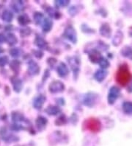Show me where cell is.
Instances as JSON below:
<instances>
[{
  "label": "cell",
  "instance_id": "30bf717a",
  "mask_svg": "<svg viewBox=\"0 0 132 146\" xmlns=\"http://www.w3.org/2000/svg\"><path fill=\"white\" fill-rule=\"evenodd\" d=\"M46 97L41 94V95H38L37 97L34 99L33 101V106L35 109H42L43 106L45 104V101H46Z\"/></svg>",
  "mask_w": 132,
  "mask_h": 146
},
{
  "label": "cell",
  "instance_id": "44dd1931",
  "mask_svg": "<svg viewBox=\"0 0 132 146\" xmlns=\"http://www.w3.org/2000/svg\"><path fill=\"white\" fill-rule=\"evenodd\" d=\"M2 19L3 21H6V22H11L13 19V13L9 10H5L2 13Z\"/></svg>",
  "mask_w": 132,
  "mask_h": 146
},
{
  "label": "cell",
  "instance_id": "cb8c5ba5",
  "mask_svg": "<svg viewBox=\"0 0 132 146\" xmlns=\"http://www.w3.org/2000/svg\"><path fill=\"white\" fill-rule=\"evenodd\" d=\"M18 21L21 26H26L29 23H30V19L26 14H21V16H18Z\"/></svg>",
  "mask_w": 132,
  "mask_h": 146
},
{
  "label": "cell",
  "instance_id": "6da1fadb",
  "mask_svg": "<svg viewBox=\"0 0 132 146\" xmlns=\"http://www.w3.org/2000/svg\"><path fill=\"white\" fill-rule=\"evenodd\" d=\"M131 78L132 75L129 72L128 66L126 65H121L118 69L116 75V80L118 84H120L123 86H125L130 82Z\"/></svg>",
  "mask_w": 132,
  "mask_h": 146
},
{
  "label": "cell",
  "instance_id": "5bb4252c",
  "mask_svg": "<svg viewBox=\"0 0 132 146\" xmlns=\"http://www.w3.org/2000/svg\"><path fill=\"white\" fill-rule=\"evenodd\" d=\"M69 72L68 68L66 66V64L64 63H60L59 66H57V73L60 77H65L68 75Z\"/></svg>",
  "mask_w": 132,
  "mask_h": 146
},
{
  "label": "cell",
  "instance_id": "2e32d148",
  "mask_svg": "<svg viewBox=\"0 0 132 146\" xmlns=\"http://www.w3.org/2000/svg\"><path fill=\"white\" fill-rule=\"evenodd\" d=\"M111 27H109L108 24H104V25L100 27V35L104 36V37H110V36H111Z\"/></svg>",
  "mask_w": 132,
  "mask_h": 146
},
{
  "label": "cell",
  "instance_id": "5b68a950",
  "mask_svg": "<svg viewBox=\"0 0 132 146\" xmlns=\"http://www.w3.org/2000/svg\"><path fill=\"white\" fill-rule=\"evenodd\" d=\"M97 98H98V95L95 93L93 92H89L86 94L83 99V103L86 106L91 107L94 106L95 103L97 102Z\"/></svg>",
  "mask_w": 132,
  "mask_h": 146
},
{
  "label": "cell",
  "instance_id": "4fadbf2b",
  "mask_svg": "<svg viewBox=\"0 0 132 146\" xmlns=\"http://www.w3.org/2000/svg\"><path fill=\"white\" fill-rule=\"evenodd\" d=\"M108 75V72L104 70H97L96 72L94 74V78L98 82H102L103 80L106 78Z\"/></svg>",
  "mask_w": 132,
  "mask_h": 146
},
{
  "label": "cell",
  "instance_id": "9a60e30c",
  "mask_svg": "<svg viewBox=\"0 0 132 146\" xmlns=\"http://www.w3.org/2000/svg\"><path fill=\"white\" fill-rule=\"evenodd\" d=\"M45 111L49 115L55 116L61 112V109H60V107L55 106H49L46 109Z\"/></svg>",
  "mask_w": 132,
  "mask_h": 146
},
{
  "label": "cell",
  "instance_id": "f546056e",
  "mask_svg": "<svg viewBox=\"0 0 132 146\" xmlns=\"http://www.w3.org/2000/svg\"><path fill=\"white\" fill-rule=\"evenodd\" d=\"M7 41L10 45H14L17 43L18 39L16 36L13 33H9L7 36Z\"/></svg>",
  "mask_w": 132,
  "mask_h": 146
},
{
  "label": "cell",
  "instance_id": "e0dca14e",
  "mask_svg": "<svg viewBox=\"0 0 132 146\" xmlns=\"http://www.w3.org/2000/svg\"><path fill=\"white\" fill-rule=\"evenodd\" d=\"M35 44L40 49H43V50L48 49L47 42L41 36H37L35 38Z\"/></svg>",
  "mask_w": 132,
  "mask_h": 146
},
{
  "label": "cell",
  "instance_id": "8fae6325",
  "mask_svg": "<svg viewBox=\"0 0 132 146\" xmlns=\"http://www.w3.org/2000/svg\"><path fill=\"white\" fill-rule=\"evenodd\" d=\"M28 70L30 74H32V75H36L39 73L41 68L35 61L30 60L28 63Z\"/></svg>",
  "mask_w": 132,
  "mask_h": 146
},
{
  "label": "cell",
  "instance_id": "d4e9b609",
  "mask_svg": "<svg viewBox=\"0 0 132 146\" xmlns=\"http://www.w3.org/2000/svg\"><path fill=\"white\" fill-rule=\"evenodd\" d=\"M11 6H12V9L14 10L16 12H21L24 9L23 2H21V1H15V2H12Z\"/></svg>",
  "mask_w": 132,
  "mask_h": 146
},
{
  "label": "cell",
  "instance_id": "8992f818",
  "mask_svg": "<svg viewBox=\"0 0 132 146\" xmlns=\"http://www.w3.org/2000/svg\"><path fill=\"white\" fill-rule=\"evenodd\" d=\"M68 61V64L70 65V68L74 71V76L76 78L78 75H79V70H80V69H79V66H80L79 59L77 57H70L69 58Z\"/></svg>",
  "mask_w": 132,
  "mask_h": 146
},
{
  "label": "cell",
  "instance_id": "277c9868",
  "mask_svg": "<svg viewBox=\"0 0 132 146\" xmlns=\"http://www.w3.org/2000/svg\"><path fill=\"white\" fill-rule=\"evenodd\" d=\"M86 127L91 131L97 132L100 131L101 124L98 119L95 118H90L86 121Z\"/></svg>",
  "mask_w": 132,
  "mask_h": 146
},
{
  "label": "cell",
  "instance_id": "603a6c76",
  "mask_svg": "<svg viewBox=\"0 0 132 146\" xmlns=\"http://www.w3.org/2000/svg\"><path fill=\"white\" fill-rule=\"evenodd\" d=\"M46 12L49 15L50 17L54 19H58L61 17V14L60 13V12L56 11V10H55L52 7H48L46 9Z\"/></svg>",
  "mask_w": 132,
  "mask_h": 146
},
{
  "label": "cell",
  "instance_id": "3957f363",
  "mask_svg": "<svg viewBox=\"0 0 132 146\" xmlns=\"http://www.w3.org/2000/svg\"><path fill=\"white\" fill-rule=\"evenodd\" d=\"M120 90L116 86H112L109 91L108 94V103L110 105H112L114 104V102L120 96Z\"/></svg>",
  "mask_w": 132,
  "mask_h": 146
},
{
  "label": "cell",
  "instance_id": "e575fe53",
  "mask_svg": "<svg viewBox=\"0 0 132 146\" xmlns=\"http://www.w3.org/2000/svg\"><path fill=\"white\" fill-rule=\"evenodd\" d=\"M67 122V119H66V117H65V115H62L61 117L58 118V119L56 120V125H62L65 124Z\"/></svg>",
  "mask_w": 132,
  "mask_h": 146
},
{
  "label": "cell",
  "instance_id": "b9f144b4",
  "mask_svg": "<svg viewBox=\"0 0 132 146\" xmlns=\"http://www.w3.org/2000/svg\"><path fill=\"white\" fill-rule=\"evenodd\" d=\"M127 90H128L129 92H132V84L129 86V88H128V89H127Z\"/></svg>",
  "mask_w": 132,
  "mask_h": 146
},
{
  "label": "cell",
  "instance_id": "4316f807",
  "mask_svg": "<svg viewBox=\"0 0 132 146\" xmlns=\"http://www.w3.org/2000/svg\"><path fill=\"white\" fill-rule=\"evenodd\" d=\"M10 67L14 72H18L21 67V63L18 60H13L10 63Z\"/></svg>",
  "mask_w": 132,
  "mask_h": 146
},
{
  "label": "cell",
  "instance_id": "7a4b0ae2",
  "mask_svg": "<svg viewBox=\"0 0 132 146\" xmlns=\"http://www.w3.org/2000/svg\"><path fill=\"white\" fill-rule=\"evenodd\" d=\"M63 36L65 38H67L73 44H76L77 41V35H76V30L72 26H68L65 28Z\"/></svg>",
  "mask_w": 132,
  "mask_h": 146
},
{
  "label": "cell",
  "instance_id": "ba28073f",
  "mask_svg": "<svg viewBox=\"0 0 132 146\" xmlns=\"http://www.w3.org/2000/svg\"><path fill=\"white\" fill-rule=\"evenodd\" d=\"M0 136H1L3 140L6 141L7 143H12V142H16V141L18 140V138H17L16 136L9 134L5 128H1V130H0Z\"/></svg>",
  "mask_w": 132,
  "mask_h": 146
},
{
  "label": "cell",
  "instance_id": "83f0119b",
  "mask_svg": "<svg viewBox=\"0 0 132 146\" xmlns=\"http://www.w3.org/2000/svg\"><path fill=\"white\" fill-rule=\"evenodd\" d=\"M123 110L125 114H132V102H125L123 104Z\"/></svg>",
  "mask_w": 132,
  "mask_h": 146
},
{
  "label": "cell",
  "instance_id": "ac0fdd59",
  "mask_svg": "<svg viewBox=\"0 0 132 146\" xmlns=\"http://www.w3.org/2000/svg\"><path fill=\"white\" fill-rule=\"evenodd\" d=\"M47 124V119L43 117H38L36 119V125L39 130H43L46 128Z\"/></svg>",
  "mask_w": 132,
  "mask_h": 146
},
{
  "label": "cell",
  "instance_id": "d6986e66",
  "mask_svg": "<svg viewBox=\"0 0 132 146\" xmlns=\"http://www.w3.org/2000/svg\"><path fill=\"white\" fill-rule=\"evenodd\" d=\"M53 23L50 19H45L43 22L42 23V29L43 32H49L51 29L52 28Z\"/></svg>",
  "mask_w": 132,
  "mask_h": 146
},
{
  "label": "cell",
  "instance_id": "8d00e7d4",
  "mask_svg": "<svg viewBox=\"0 0 132 146\" xmlns=\"http://www.w3.org/2000/svg\"><path fill=\"white\" fill-rule=\"evenodd\" d=\"M32 52H33V55L37 58H42V57L43 56V52L41 50H33Z\"/></svg>",
  "mask_w": 132,
  "mask_h": 146
},
{
  "label": "cell",
  "instance_id": "ee69618b",
  "mask_svg": "<svg viewBox=\"0 0 132 146\" xmlns=\"http://www.w3.org/2000/svg\"><path fill=\"white\" fill-rule=\"evenodd\" d=\"M15 146H21V145H15Z\"/></svg>",
  "mask_w": 132,
  "mask_h": 146
},
{
  "label": "cell",
  "instance_id": "1f68e13d",
  "mask_svg": "<svg viewBox=\"0 0 132 146\" xmlns=\"http://www.w3.org/2000/svg\"><path fill=\"white\" fill-rule=\"evenodd\" d=\"M10 54L13 58H18L21 55V51L18 48H12L10 50Z\"/></svg>",
  "mask_w": 132,
  "mask_h": 146
},
{
  "label": "cell",
  "instance_id": "d590c367",
  "mask_svg": "<svg viewBox=\"0 0 132 146\" xmlns=\"http://www.w3.org/2000/svg\"><path fill=\"white\" fill-rule=\"evenodd\" d=\"M9 62V58L7 55L0 57V66H5Z\"/></svg>",
  "mask_w": 132,
  "mask_h": 146
},
{
  "label": "cell",
  "instance_id": "f1b7e54d",
  "mask_svg": "<svg viewBox=\"0 0 132 146\" xmlns=\"http://www.w3.org/2000/svg\"><path fill=\"white\" fill-rule=\"evenodd\" d=\"M24 117L23 114H20L18 112H12V121L15 123H18V122H22L24 121Z\"/></svg>",
  "mask_w": 132,
  "mask_h": 146
},
{
  "label": "cell",
  "instance_id": "60d3db41",
  "mask_svg": "<svg viewBox=\"0 0 132 146\" xmlns=\"http://www.w3.org/2000/svg\"><path fill=\"white\" fill-rule=\"evenodd\" d=\"M56 104H60V106H63L65 104V100L62 98H58L56 99Z\"/></svg>",
  "mask_w": 132,
  "mask_h": 146
},
{
  "label": "cell",
  "instance_id": "836d02e7",
  "mask_svg": "<svg viewBox=\"0 0 132 146\" xmlns=\"http://www.w3.org/2000/svg\"><path fill=\"white\" fill-rule=\"evenodd\" d=\"M32 33V31L30 27H25V28L22 29L21 31V36H23V37H26V36H29Z\"/></svg>",
  "mask_w": 132,
  "mask_h": 146
},
{
  "label": "cell",
  "instance_id": "74e56055",
  "mask_svg": "<svg viewBox=\"0 0 132 146\" xmlns=\"http://www.w3.org/2000/svg\"><path fill=\"white\" fill-rule=\"evenodd\" d=\"M68 12H69V13L71 15V16H75L76 13H77L78 11L76 10V7H75V6H73V7H71L70 9L68 10Z\"/></svg>",
  "mask_w": 132,
  "mask_h": 146
},
{
  "label": "cell",
  "instance_id": "7402d4cb",
  "mask_svg": "<svg viewBox=\"0 0 132 146\" xmlns=\"http://www.w3.org/2000/svg\"><path fill=\"white\" fill-rule=\"evenodd\" d=\"M123 35L120 31H118L117 33L115 34V36H114V38L112 40V44L114 46H119L120 44V43L121 41H123Z\"/></svg>",
  "mask_w": 132,
  "mask_h": 146
},
{
  "label": "cell",
  "instance_id": "d6a6232c",
  "mask_svg": "<svg viewBox=\"0 0 132 146\" xmlns=\"http://www.w3.org/2000/svg\"><path fill=\"white\" fill-rule=\"evenodd\" d=\"M69 3H70V2L68 0H59V1L55 2V5L59 7H66V6L68 5Z\"/></svg>",
  "mask_w": 132,
  "mask_h": 146
},
{
  "label": "cell",
  "instance_id": "4dcf8cb0",
  "mask_svg": "<svg viewBox=\"0 0 132 146\" xmlns=\"http://www.w3.org/2000/svg\"><path fill=\"white\" fill-rule=\"evenodd\" d=\"M99 64L100 65V66L102 69H106V68H108L109 66V65H110V64H109V61H108L107 59L105 58L104 57H101L100 59V61H99Z\"/></svg>",
  "mask_w": 132,
  "mask_h": 146
},
{
  "label": "cell",
  "instance_id": "f35d334b",
  "mask_svg": "<svg viewBox=\"0 0 132 146\" xmlns=\"http://www.w3.org/2000/svg\"><path fill=\"white\" fill-rule=\"evenodd\" d=\"M47 62H48V64H49L50 66H52V67H54V66H55L56 63V60L55 58H49L48 59Z\"/></svg>",
  "mask_w": 132,
  "mask_h": 146
},
{
  "label": "cell",
  "instance_id": "7bdbcfd3",
  "mask_svg": "<svg viewBox=\"0 0 132 146\" xmlns=\"http://www.w3.org/2000/svg\"><path fill=\"white\" fill-rule=\"evenodd\" d=\"M4 52V50H3V49H2V47H0V54L2 53V52Z\"/></svg>",
  "mask_w": 132,
  "mask_h": 146
},
{
  "label": "cell",
  "instance_id": "ab89813d",
  "mask_svg": "<svg viewBox=\"0 0 132 146\" xmlns=\"http://www.w3.org/2000/svg\"><path fill=\"white\" fill-rule=\"evenodd\" d=\"M7 41V38L2 33H0V43H4Z\"/></svg>",
  "mask_w": 132,
  "mask_h": 146
},
{
  "label": "cell",
  "instance_id": "ffe728a7",
  "mask_svg": "<svg viewBox=\"0 0 132 146\" xmlns=\"http://www.w3.org/2000/svg\"><path fill=\"white\" fill-rule=\"evenodd\" d=\"M121 55L125 58L132 60V48L131 46H125L121 50Z\"/></svg>",
  "mask_w": 132,
  "mask_h": 146
},
{
  "label": "cell",
  "instance_id": "52a82bcc",
  "mask_svg": "<svg viewBox=\"0 0 132 146\" xmlns=\"http://www.w3.org/2000/svg\"><path fill=\"white\" fill-rule=\"evenodd\" d=\"M49 89L50 92L53 94L60 93L65 90V85L60 80H55L50 84Z\"/></svg>",
  "mask_w": 132,
  "mask_h": 146
},
{
  "label": "cell",
  "instance_id": "9c48e42d",
  "mask_svg": "<svg viewBox=\"0 0 132 146\" xmlns=\"http://www.w3.org/2000/svg\"><path fill=\"white\" fill-rule=\"evenodd\" d=\"M11 83H12V87L16 92H20L21 91V89L23 88V83L21 79L16 77H12L11 78Z\"/></svg>",
  "mask_w": 132,
  "mask_h": 146
},
{
  "label": "cell",
  "instance_id": "484cf974",
  "mask_svg": "<svg viewBox=\"0 0 132 146\" xmlns=\"http://www.w3.org/2000/svg\"><path fill=\"white\" fill-rule=\"evenodd\" d=\"M33 18H34V21H35V24L36 25H40V24L43 23L44 21V16L43 14L41 12H36L35 14L33 15Z\"/></svg>",
  "mask_w": 132,
  "mask_h": 146
},
{
  "label": "cell",
  "instance_id": "7c38bea8",
  "mask_svg": "<svg viewBox=\"0 0 132 146\" xmlns=\"http://www.w3.org/2000/svg\"><path fill=\"white\" fill-rule=\"evenodd\" d=\"M101 57L102 56L100 55V52H99V50H97L96 49L92 50L90 52V54H89V58H90V61L94 63V64H95V63L99 64V61H100Z\"/></svg>",
  "mask_w": 132,
  "mask_h": 146
}]
</instances>
